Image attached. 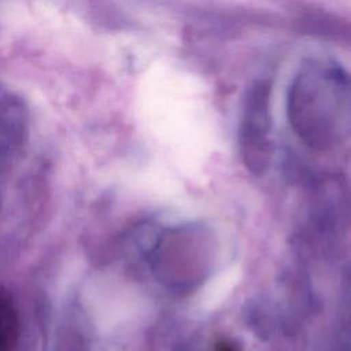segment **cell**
Returning <instances> with one entry per match:
<instances>
[{
	"label": "cell",
	"instance_id": "obj_1",
	"mask_svg": "<svg viewBox=\"0 0 351 351\" xmlns=\"http://www.w3.org/2000/svg\"><path fill=\"white\" fill-rule=\"evenodd\" d=\"M289 114L304 126L313 121H337L351 107V84L333 63L311 60L295 77L289 88Z\"/></svg>",
	"mask_w": 351,
	"mask_h": 351
},
{
	"label": "cell",
	"instance_id": "obj_2",
	"mask_svg": "<svg viewBox=\"0 0 351 351\" xmlns=\"http://www.w3.org/2000/svg\"><path fill=\"white\" fill-rule=\"evenodd\" d=\"M21 322L10 292L0 287V351H12L19 340Z\"/></svg>",
	"mask_w": 351,
	"mask_h": 351
}]
</instances>
